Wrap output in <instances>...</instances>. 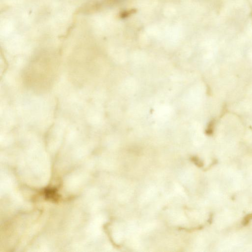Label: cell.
I'll return each mask as SVG.
<instances>
[{
	"label": "cell",
	"instance_id": "7a4b0ae2",
	"mask_svg": "<svg viewBox=\"0 0 252 252\" xmlns=\"http://www.w3.org/2000/svg\"><path fill=\"white\" fill-rule=\"evenodd\" d=\"M45 197L51 200H56L58 195L55 189L47 188L44 191Z\"/></svg>",
	"mask_w": 252,
	"mask_h": 252
},
{
	"label": "cell",
	"instance_id": "6da1fadb",
	"mask_svg": "<svg viewBox=\"0 0 252 252\" xmlns=\"http://www.w3.org/2000/svg\"><path fill=\"white\" fill-rule=\"evenodd\" d=\"M60 66L56 53L43 51L36 53L23 70L22 80L24 86L35 94L49 92L57 80Z\"/></svg>",
	"mask_w": 252,
	"mask_h": 252
}]
</instances>
